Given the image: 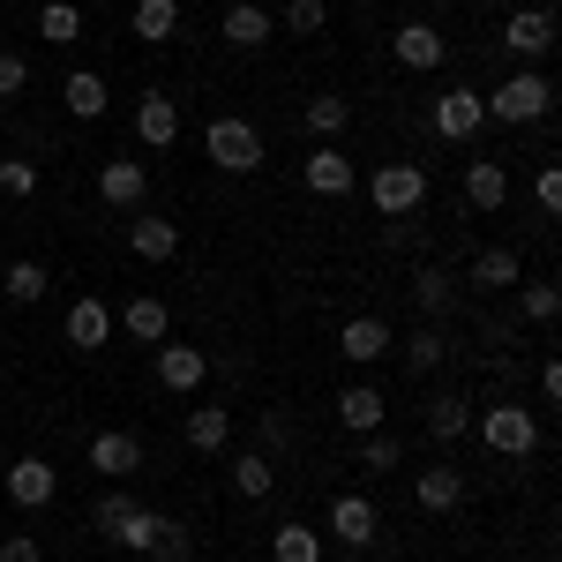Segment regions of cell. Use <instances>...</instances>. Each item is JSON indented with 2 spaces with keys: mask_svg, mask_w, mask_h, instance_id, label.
<instances>
[{
  "mask_svg": "<svg viewBox=\"0 0 562 562\" xmlns=\"http://www.w3.org/2000/svg\"><path fill=\"white\" fill-rule=\"evenodd\" d=\"M540 397H548V405H562V368H555V360L540 368Z\"/></svg>",
  "mask_w": 562,
  "mask_h": 562,
  "instance_id": "46",
  "label": "cell"
},
{
  "mask_svg": "<svg viewBox=\"0 0 562 562\" xmlns=\"http://www.w3.org/2000/svg\"><path fill=\"white\" fill-rule=\"evenodd\" d=\"M0 562H45L38 532H8V540H0Z\"/></svg>",
  "mask_w": 562,
  "mask_h": 562,
  "instance_id": "44",
  "label": "cell"
},
{
  "mask_svg": "<svg viewBox=\"0 0 562 562\" xmlns=\"http://www.w3.org/2000/svg\"><path fill=\"white\" fill-rule=\"evenodd\" d=\"M301 180H307V195H338V203L360 188V173H352V158L338 150V143H315L307 166H301Z\"/></svg>",
  "mask_w": 562,
  "mask_h": 562,
  "instance_id": "10",
  "label": "cell"
},
{
  "mask_svg": "<svg viewBox=\"0 0 562 562\" xmlns=\"http://www.w3.org/2000/svg\"><path fill=\"white\" fill-rule=\"evenodd\" d=\"M352 121V105L338 98V90H323V98H307V128H315V143H338Z\"/></svg>",
  "mask_w": 562,
  "mask_h": 562,
  "instance_id": "35",
  "label": "cell"
},
{
  "mask_svg": "<svg viewBox=\"0 0 562 562\" xmlns=\"http://www.w3.org/2000/svg\"><path fill=\"white\" fill-rule=\"evenodd\" d=\"M518 307H525V323H555L562 293H555V285H518Z\"/></svg>",
  "mask_w": 562,
  "mask_h": 562,
  "instance_id": "40",
  "label": "cell"
},
{
  "mask_svg": "<svg viewBox=\"0 0 562 562\" xmlns=\"http://www.w3.org/2000/svg\"><path fill=\"white\" fill-rule=\"evenodd\" d=\"M465 428H473V405L465 397H435L428 405V442L450 450V442H465Z\"/></svg>",
  "mask_w": 562,
  "mask_h": 562,
  "instance_id": "30",
  "label": "cell"
},
{
  "mask_svg": "<svg viewBox=\"0 0 562 562\" xmlns=\"http://www.w3.org/2000/svg\"><path fill=\"white\" fill-rule=\"evenodd\" d=\"M390 45H397V68H420V76L450 60V45H442L435 23H397V38H390Z\"/></svg>",
  "mask_w": 562,
  "mask_h": 562,
  "instance_id": "19",
  "label": "cell"
},
{
  "mask_svg": "<svg viewBox=\"0 0 562 562\" xmlns=\"http://www.w3.org/2000/svg\"><path fill=\"white\" fill-rule=\"evenodd\" d=\"M113 323H121V330H128L135 346H166V338H173V307L158 301V293H135V301L121 307V315H113Z\"/></svg>",
  "mask_w": 562,
  "mask_h": 562,
  "instance_id": "15",
  "label": "cell"
},
{
  "mask_svg": "<svg viewBox=\"0 0 562 562\" xmlns=\"http://www.w3.org/2000/svg\"><path fill=\"white\" fill-rule=\"evenodd\" d=\"M0 195L31 203V195H38V166H31V158H0Z\"/></svg>",
  "mask_w": 562,
  "mask_h": 562,
  "instance_id": "37",
  "label": "cell"
},
{
  "mask_svg": "<svg viewBox=\"0 0 562 562\" xmlns=\"http://www.w3.org/2000/svg\"><path fill=\"white\" fill-rule=\"evenodd\" d=\"M0 487H8V503H15V510H45V503L60 495V473H53L38 450H31V458H8Z\"/></svg>",
  "mask_w": 562,
  "mask_h": 562,
  "instance_id": "6",
  "label": "cell"
},
{
  "mask_svg": "<svg viewBox=\"0 0 562 562\" xmlns=\"http://www.w3.org/2000/svg\"><path fill=\"white\" fill-rule=\"evenodd\" d=\"M0 473H8V450H0Z\"/></svg>",
  "mask_w": 562,
  "mask_h": 562,
  "instance_id": "48",
  "label": "cell"
},
{
  "mask_svg": "<svg viewBox=\"0 0 562 562\" xmlns=\"http://www.w3.org/2000/svg\"><path fill=\"white\" fill-rule=\"evenodd\" d=\"M143 195H150V166H135L128 150L98 166V203H113V211H143Z\"/></svg>",
  "mask_w": 562,
  "mask_h": 562,
  "instance_id": "9",
  "label": "cell"
},
{
  "mask_svg": "<svg viewBox=\"0 0 562 562\" xmlns=\"http://www.w3.org/2000/svg\"><path fill=\"white\" fill-rule=\"evenodd\" d=\"M128 503H135V495H98V510H90V525H98V532H113V525L128 518Z\"/></svg>",
  "mask_w": 562,
  "mask_h": 562,
  "instance_id": "45",
  "label": "cell"
},
{
  "mask_svg": "<svg viewBox=\"0 0 562 562\" xmlns=\"http://www.w3.org/2000/svg\"><path fill=\"white\" fill-rule=\"evenodd\" d=\"M128 248L143 262H173L180 256V225H173V217H135V225H128Z\"/></svg>",
  "mask_w": 562,
  "mask_h": 562,
  "instance_id": "26",
  "label": "cell"
},
{
  "mask_svg": "<svg viewBox=\"0 0 562 562\" xmlns=\"http://www.w3.org/2000/svg\"><path fill=\"white\" fill-rule=\"evenodd\" d=\"M428 128L442 135V143H473L480 128H487V105H480V90H442V98H428Z\"/></svg>",
  "mask_w": 562,
  "mask_h": 562,
  "instance_id": "5",
  "label": "cell"
},
{
  "mask_svg": "<svg viewBox=\"0 0 562 562\" xmlns=\"http://www.w3.org/2000/svg\"><path fill=\"white\" fill-rule=\"evenodd\" d=\"M352 465H360V473H397V435H360V442H352Z\"/></svg>",
  "mask_w": 562,
  "mask_h": 562,
  "instance_id": "36",
  "label": "cell"
},
{
  "mask_svg": "<svg viewBox=\"0 0 562 562\" xmlns=\"http://www.w3.org/2000/svg\"><path fill=\"white\" fill-rule=\"evenodd\" d=\"M383 413H390V397L375 383H346V390H338V428H346V435H375V428H383Z\"/></svg>",
  "mask_w": 562,
  "mask_h": 562,
  "instance_id": "18",
  "label": "cell"
},
{
  "mask_svg": "<svg viewBox=\"0 0 562 562\" xmlns=\"http://www.w3.org/2000/svg\"><path fill=\"white\" fill-rule=\"evenodd\" d=\"M158 352V390H173V397H188V390H203V375H211V352L203 346H150Z\"/></svg>",
  "mask_w": 562,
  "mask_h": 562,
  "instance_id": "11",
  "label": "cell"
},
{
  "mask_svg": "<svg viewBox=\"0 0 562 562\" xmlns=\"http://www.w3.org/2000/svg\"><path fill=\"white\" fill-rule=\"evenodd\" d=\"M158 510H143V503H128V518L113 525V532H105V540H113V548H128V555H150V540H158Z\"/></svg>",
  "mask_w": 562,
  "mask_h": 562,
  "instance_id": "32",
  "label": "cell"
},
{
  "mask_svg": "<svg viewBox=\"0 0 562 562\" xmlns=\"http://www.w3.org/2000/svg\"><path fill=\"white\" fill-rule=\"evenodd\" d=\"M0 383H8V360H0Z\"/></svg>",
  "mask_w": 562,
  "mask_h": 562,
  "instance_id": "47",
  "label": "cell"
},
{
  "mask_svg": "<svg viewBox=\"0 0 562 562\" xmlns=\"http://www.w3.org/2000/svg\"><path fill=\"white\" fill-rule=\"evenodd\" d=\"M413 307H420L428 323H450V315H458V278H450L442 262H420V270H413Z\"/></svg>",
  "mask_w": 562,
  "mask_h": 562,
  "instance_id": "17",
  "label": "cell"
},
{
  "mask_svg": "<svg viewBox=\"0 0 562 562\" xmlns=\"http://www.w3.org/2000/svg\"><path fill=\"white\" fill-rule=\"evenodd\" d=\"M135 143H150V150H173L180 143V105L166 90H143L135 98Z\"/></svg>",
  "mask_w": 562,
  "mask_h": 562,
  "instance_id": "13",
  "label": "cell"
},
{
  "mask_svg": "<svg viewBox=\"0 0 562 562\" xmlns=\"http://www.w3.org/2000/svg\"><path fill=\"white\" fill-rule=\"evenodd\" d=\"M38 38L45 45H76L83 38V8H76V0H45L38 8Z\"/></svg>",
  "mask_w": 562,
  "mask_h": 562,
  "instance_id": "33",
  "label": "cell"
},
{
  "mask_svg": "<svg viewBox=\"0 0 562 562\" xmlns=\"http://www.w3.org/2000/svg\"><path fill=\"white\" fill-rule=\"evenodd\" d=\"M480 442H487L495 458H532V450H540V413L518 405V397H510V405H487V413H480Z\"/></svg>",
  "mask_w": 562,
  "mask_h": 562,
  "instance_id": "4",
  "label": "cell"
},
{
  "mask_svg": "<svg viewBox=\"0 0 562 562\" xmlns=\"http://www.w3.org/2000/svg\"><path fill=\"white\" fill-rule=\"evenodd\" d=\"M23 83H31V60H23V53H0V105H8Z\"/></svg>",
  "mask_w": 562,
  "mask_h": 562,
  "instance_id": "43",
  "label": "cell"
},
{
  "mask_svg": "<svg viewBox=\"0 0 562 562\" xmlns=\"http://www.w3.org/2000/svg\"><path fill=\"white\" fill-rule=\"evenodd\" d=\"M413 503H420L428 518H450V510L465 503V473H458V465H420V480H413Z\"/></svg>",
  "mask_w": 562,
  "mask_h": 562,
  "instance_id": "16",
  "label": "cell"
},
{
  "mask_svg": "<svg viewBox=\"0 0 562 562\" xmlns=\"http://www.w3.org/2000/svg\"><path fill=\"white\" fill-rule=\"evenodd\" d=\"M368 203H375L383 217H413L420 203H428V166H413V158L375 166V173H368Z\"/></svg>",
  "mask_w": 562,
  "mask_h": 562,
  "instance_id": "3",
  "label": "cell"
},
{
  "mask_svg": "<svg viewBox=\"0 0 562 562\" xmlns=\"http://www.w3.org/2000/svg\"><path fill=\"white\" fill-rule=\"evenodd\" d=\"M90 473H98V480H128V473H143V435H128V428H98V435H90Z\"/></svg>",
  "mask_w": 562,
  "mask_h": 562,
  "instance_id": "8",
  "label": "cell"
},
{
  "mask_svg": "<svg viewBox=\"0 0 562 562\" xmlns=\"http://www.w3.org/2000/svg\"><path fill=\"white\" fill-rule=\"evenodd\" d=\"M338 352H346L352 368H375V360L397 352V330H390L383 315H352V323H338Z\"/></svg>",
  "mask_w": 562,
  "mask_h": 562,
  "instance_id": "7",
  "label": "cell"
},
{
  "mask_svg": "<svg viewBox=\"0 0 562 562\" xmlns=\"http://www.w3.org/2000/svg\"><path fill=\"white\" fill-rule=\"evenodd\" d=\"M285 442H293V428H285V413L270 405V413L256 420V450H285Z\"/></svg>",
  "mask_w": 562,
  "mask_h": 562,
  "instance_id": "41",
  "label": "cell"
},
{
  "mask_svg": "<svg viewBox=\"0 0 562 562\" xmlns=\"http://www.w3.org/2000/svg\"><path fill=\"white\" fill-rule=\"evenodd\" d=\"M487 121H503V128H532V121H548V105H555V90H548V76L540 68H518L510 83H495L487 98Z\"/></svg>",
  "mask_w": 562,
  "mask_h": 562,
  "instance_id": "1",
  "label": "cell"
},
{
  "mask_svg": "<svg viewBox=\"0 0 562 562\" xmlns=\"http://www.w3.org/2000/svg\"><path fill=\"white\" fill-rule=\"evenodd\" d=\"M270 31H278V15H270L262 0H233V8H225V23H217V38L233 45V53H256V45H270Z\"/></svg>",
  "mask_w": 562,
  "mask_h": 562,
  "instance_id": "14",
  "label": "cell"
},
{
  "mask_svg": "<svg viewBox=\"0 0 562 562\" xmlns=\"http://www.w3.org/2000/svg\"><path fill=\"white\" fill-rule=\"evenodd\" d=\"M532 203H540V217L562 211V173H555V166H540V180H532Z\"/></svg>",
  "mask_w": 562,
  "mask_h": 562,
  "instance_id": "42",
  "label": "cell"
},
{
  "mask_svg": "<svg viewBox=\"0 0 562 562\" xmlns=\"http://www.w3.org/2000/svg\"><path fill=\"white\" fill-rule=\"evenodd\" d=\"M128 31H135V45H173L180 38V0H135Z\"/></svg>",
  "mask_w": 562,
  "mask_h": 562,
  "instance_id": "24",
  "label": "cell"
},
{
  "mask_svg": "<svg viewBox=\"0 0 562 562\" xmlns=\"http://www.w3.org/2000/svg\"><path fill=\"white\" fill-rule=\"evenodd\" d=\"M503 45L518 53L525 68H532V60H548V45H555V8H518V15L503 23Z\"/></svg>",
  "mask_w": 562,
  "mask_h": 562,
  "instance_id": "12",
  "label": "cell"
},
{
  "mask_svg": "<svg viewBox=\"0 0 562 562\" xmlns=\"http://www.w3.org/2000/svg\"><path fill=\"white\" fill-rule=\"evenodd\" d=\"M203 158H211L217 173H262V128L240 121V113H217L211 128H203Z\"/></svg>",
  "mask_w": 562,
  "mask_h": 562,
  "instance_id": "2",
  "label": "cell"
},
{
  "mask_svg": "<svg viewBox=\"0 0 562 562\" xmlns=\"http://www.w3.org/2000/svg\"><path fill=\"white\" fill-rule=\"evenodd\" d=\"M188 555H195L188 525H173V518H166V525H158V540H150V562H188Z\"/></svg>",
  "mask_w": 562,
  "mask_h": 562,
  "instance_id": "38",
  "label": "cell"
},
{
  "mask_svg": "<svg viewBox=\"0 0 562 562\" xmlns=\"http://www.w3.org/2000/svg\"><path fill=\"white\" fill-rule=\"evenodd\" d=\"M270 562H323V532H315V525H278Z\"/></svg>",
  "mask_w": 562,
  "mask_h": 562,
  "instance_id": "34",
  "label": "cell"
},
{
  "mask_svg": "<svg viewBox=\"0 0 562 562\" xmlns=\"http://www.w3.org/2000/svg\"><path fill=\"white\" fill-rule=\"evenodd\" d=\"M180 435H188V450H195V458H217V450L233 442V413H225V405H195Z\"/></svg>",
  "mask_w": 562,
  "mask_h": 562,
  "instance_id": "25",
  "label": "cell"
},
{
  "mask_svg": "<svg viewBox=\"0 0 562 562\" xmlns=\"http://www.w3.org/2000/svg\"><path fill=\"white\" fill-rule=\"evenodd\" d=\"M45 285H53V278H45V262H31V256L0 270V293H8L15 307H38V301H45Z\"/></svg>",
  "mask_w": 562,
  "mask_h": 562,
  "instance_id": "29",
  "label": "cell"
},
{
  "mask_svg": "<svg viewBox=\"0 0 562 562\" xmlns=\"http://www.w3.org/2000/svg\"><path fill=\"white\" fill-rule=\"evenodd\" d=\"M510 562H525V555H510Z\"/></svg>",
  "mask_w": 562,
  "mask_h": 562,
  "instance_id": "49",
  "label": "cell"
},
{
  "mask_svg": "<svg viewBox=\"0 0 562 562\" xmlns=\"http://www.w3.org/2000/svg\"><path fill=\"white\" fill-rule=\"evenodd\" d=\"M465 285H480V293H510V285H525L518 248H480V256L465 262Z\"/></svg>",
  "mask_w": 562,
  "mask_h": 562,
  "instance_id": "20",
  "label": "cell"
},
{
  "mask_svg": "<svg viewBox=\"0 0 562 562\" xmlns=\"http://www.w3.org/2000/svg\"><path fill=\"white\" fill-rule=\"evenodd\" d=\"M60 105H68L76 121H105V105H113V90H105V76H90V68H76V76L60 83Z\"/></svg>",
  "mask_w": 562,
  "mask_h": 562,
  "instance_id": "27",
  "label": "cell"
},
{
  "mask_svg": "<svg viewBox=\"0 0 562 562\" xmlns=\"http://www.w3.org/2000/svg\"><path fill=\"white\" fill-rule=\"evenodd\" d=\"M233 487H240L248 503H262V495L278 487V465H270V450H233Z\"/></svg>",
  "mask_w": 562,
  "mask_h": 562,
  "instance_id": "28",
  "label": "cell"
},
{
  "mask_svg": "<svg viewBox=\"0 0 562 562\" xmlns=\"http://www.w3.org/2000/svg\"><path fill=\"white\" fill-rule=\"evenodd\" d=\"M60 330H68V346H76V352H98L105 338H113V307L98 301V293H83V301L68 307V323H60Z\"/></svg>",
  "mask_w": 562,
  "mask_h": 562,
  "instance_id": "21",
  "label": "cell"
},
{
  "mask_svg": "<svg viewBox=\"0 0 562 562\" xmlns=\"http://www.w3.org/2000/svg\"><path fill=\"white\" fill-rule=\"evenodd\" d=\"M330 532H338V548H368V540H375V503H368V495H338V503H330Z\"/></svg>",
  "mask_w": 562,
  "mask_h": 562,
  "instance_id": "22",
  "label": "cell"
},
{
  "mask_svg": "<svg viewBox=\"0 0 562 562\" xmlns=\"http://www.w3.org/2000/svg\"><path fill=\"white\" fill-rule=\"evenodd\" d=\"M442 360H450V338H442V323H420V330L405 338V368H413V375H435Z\"/></svg>",
  "mask_w": 562,
  "mask_h": 562,
  "instance_id": "31",
  "label": "cell"
},
{
  "mask_svg": "<svg viewBox=\"0 0 562 562\" xmlns=\"http://www.w3.org/2000/svg\"><path fill=\"white\" fill-rule=\"evenodd\" d=\"M465 203H473V211H503V203H510V166H503V158H473V166H465Z\"/></svg>",
  "mask_w": 562,
  "mask_h": 562,
  "instance_id": "23",
  "label": "cell"
},
{
  "mask_svg": "<svg viewBox=\"0 0 562 562\" xmlns=\"http://www.w3.org/2000/svg\"><path fill=\"white\" fill-rule=\"evenodd\" d=\"M323 23H330V8H323V0H285V31H293V38H315Z\"/></svg>",
  "mask_w": 562,
  "mask_h": 562,
  "instance_id": "39",
  "label": "cell"
}]
</instances>
